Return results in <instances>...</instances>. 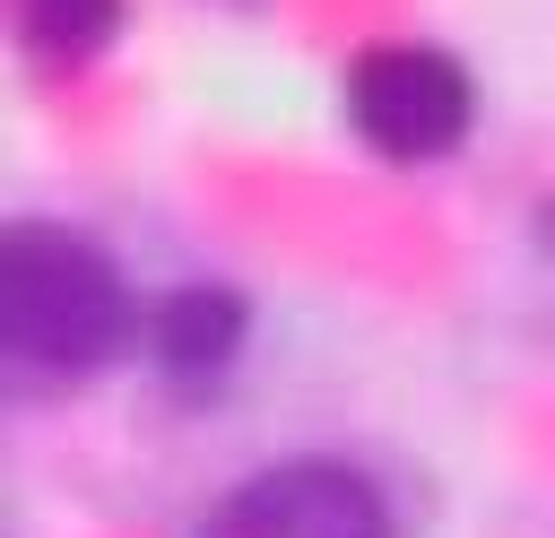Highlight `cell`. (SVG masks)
Segmentation results:
<instances>
[{
  "mask_svg": "<svg viewBox=\"0 0 555 538\" xmlns=\"http://www.w3.org/2000/svg\"><path fill=\"white\" fill-rule=\"evenodd\" d=\"M0 330H9V356L43 364V373H95L130 338V286L69 226H9V243H0Z\"/></svg>",
  "mask_w": 555,
  "mask_h": 538,
  "instance_id": "obj_1",
  "label": "cell"
},
{
  "mask_svg": "<svg viewBox=\"0 0 555 538\" xmlns=\"http://www.w3.org/2000/svg\"><path fill=\"white\" fill-rule=\"evenodd\" d=\"M468 113H477V87L451 52L434 43H373L356 52L347 69V121L373 156L390 165H425V156H451L468 139Z\"/></svg>",
  "mask_w": 555,
  "mask_h": 538,
  "instance_id": "obj_2",
  "label": "cell"
},
{
  "mask_svg": "<svg viewBox=\"0 0 555 538\" xmlns=\"http://www.w3.org/2000/svg\"><path fill=\"white\" fill-rule=\"evenodd\" d=\"M199 538H390V503L347 460H278L243 477Z\"/></svg>",
  "mask_w": 555,
  "mask_h": 538,
  "instance_id": "obj_3",
  "label": "cell"
},
{
  "mask_svg": "<svg viewBox=\"0 0 555 538\" xmlns=\"http://www.w3.org/2000/svg\"><path fill=\"white\" fill-rule=\"evenodd\" d=\"M147 347H156V364L182 373V382L234 364V347H243V295H225V286H173V295L147 312Z\"/></svg>",
  "mask_w": 555,
  "mask_h": 538,
  "instance_id": "obj_4",
  "label": "cell"
},
{
  "mask_svg": "<svg viewBox=\"0 0 555 538\" xmlns=\"http://www.w3.org/2000/svg\"><path fill=\"white\" fill-rule=\"evenodd\" d=\"M9 9H17V43L35 61H52V69L95 61L113 43V26H121V0H9Z\"/></svg>",
  "mask_w": 555,
  "mask_h": 538,
  "instance_id": "obj_5",
  "label": "cell"
},
{
  "mask_svg": "<svg viewBox=\"0 0 555 538\" xmlns=\"http://www.w3.org/2000/svg\"><path fill=\"white\" fill-rule=\"evenodd\" d=\"M538 234H546V252H555V200H546V217H538Z\"/></svg>",
  "mask_w": 555,
  "mask_h": 538,
  "instance_id": "obj_6",
  "label": "cell"
}]
</instances>
